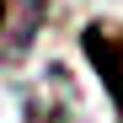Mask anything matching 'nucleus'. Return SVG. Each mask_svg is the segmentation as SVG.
Listing matches in <instances>:
<instances>
[{
	"instance_id": "1",
	"label": "nucleus",
	"mask_w": 123,
	"mask_h": 123,
	"mask_svg": "<svg viewBox=\"0 0 123 123\" xmlns=\"http://www.w3.org/2000/svg\"><path fill=\"white\" fill-rule=\"evenodd\" d=\"M80 48H86V59L96 64L102 86H107L112 107H118V118H123V27H118V22H96V27L80 32Z\"/></svg>"
},
{
	"instance_id": "2",
	"label": "nucleus",
	"mask_w": 123,
	"mask_h": 123,
	"mask_svg": "<svg viewBox=\"0 0 123 123\" xmlns=\"http://www.w3.org/2000/svg\"><path fill=\"white\" fill-rule=\"evenodd\" d=\"M0 27H6V0H0Z\"/></svg>"
}]
</instances>
